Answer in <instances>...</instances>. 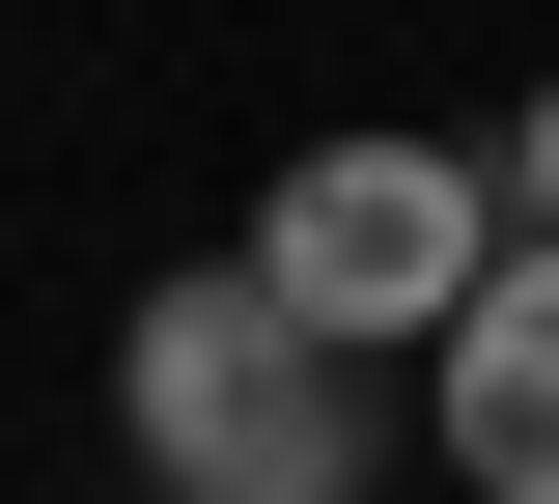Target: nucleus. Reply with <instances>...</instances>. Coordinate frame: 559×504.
I'll return each instance as SVG.
<instances>
[{
    "label": "nucleus",
    "instance_id": "nucleus-1",
    "mask_svg": "<svg viewBox=\"0 0 559 504\" xmlns=\"http://www.w3.org/2000/svg\"><path fill=\"white\" fill-rule=\"evenodd\" d=\"M224 281H252L308 364H364V392H392V364L503 281V168H476V141H280V197L224 224Z\"/></svg>",
    "mask_w": 559,
    "mask_h": 504
},
{
    "label": "nucleus",
    "instance_id": "nucleus-2",
    "mask_svg": "<svg viewBox=\"0 0 559 504\" xmlns=\"http://www.w3.org/2000/svg\"><path fill=\"white\" fill-rule=\"evenodd\" d=\"M112 448H140L168 504H364V477H392V392L308 364V337L197 253V281H140V337H112Z\"/></svg>",
    "mask_w": 559,
    "mask_h": 504
},
{
    "label": "nucleus",
    "instance_id": "nucleus-3",
    "mask_svg": "<svg viewBox=\"0 0 559 504\" xmlns=\"http://www.w3.org/2000/svg\"><path fill=\"white\" fill-rule=\"evenodd\" d=\"M419 448L476 504H559V253H503V281L419 337Z\"/></svg>",
    "mask_w": 559,
    "mask_h": 504
},
{
    "label": "nucleus",
    "instance_id": "nucleus-4",
    "mask_svg": "<svg viewBox=\"0 0 559 504\" xmlns=\"http://www.w3.org/2000/svg\"><path fill=\"white\" fill-rule=\"evenodd\" d=\"M476 168H503V253H559V84H532V113H503Z\"/></svg>",
    "mask_w": 559,
    "mask_h": 504
}]
</instances>
